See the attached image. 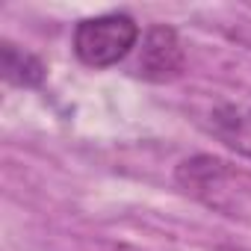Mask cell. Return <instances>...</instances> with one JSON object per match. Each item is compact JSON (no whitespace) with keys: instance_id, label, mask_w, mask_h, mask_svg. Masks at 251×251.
Returning a JSON list of instances; mask_svg holds the SVG:
<instances>
[{"instance_id":"4","label":"cell","mask_w":251,"mask_h":251,"mask_svg":"<svg viewBox=\"0 0 251 251\" xmlns=\"http://www.w3.org/2000/svg\"><path fill=\"white\" fill-rule=\"evenodd\" d=\"M207 130L233 154L251 160V106L222 103L207 115Z\"/></svg>"},{"instance_id":"2","label":"cell","mask_w":251,"mask_h":251,"mask_svg":"<svg viewBox=\"0 0 251 251\" xmlns=\"http://www.w3.org/2000/svg\"><path fill=\"white\" fill-rule=\"evenodd\" d=\"M177 183L183 186V192L195 195L198 201H204L207 207H216V210H225L230 213V201L233 192L230 186L236 183V172L225 163V160H216V157H207V154H198L192 160H183L175 172Z\"/></svg>"},{"instance_id":"3","label":"cell","mask_w":251,"mask_h":251,"mask_svg":"<svg viewBox=\"0 0 251 251\" xmlns=\"http://www.w3.org/2000/svg\"><path fill=\"white\" fill-rule=\"evenodd\" d=\"M183 65H186V53H183L180 36L166 24L151 27L139 48L136 74L151 83H169V80L180 77Z\"/></svg>"},{"instance_id":"5","label":"cell","mask_w":251,"mask_h":251,"mask_svg":"<svg viewBox=\"0 0 251 251\" xmlns=\"http://www.w3.org/2000/svg\"><path fill=\"white\" fill-rule=\"evenodd\" d=\"M0 71H3V80L6 83L21 86V89H36L45 80V65L33 53L21 50L12 42L0 45Z\"/></svg>"},{"instance_id":"1","label":"cell","mask_w":251,"mask_h":251,"mask_svg":"<svg viewBox=\"0 0 251 251\" xmlns=\"http://www.w3.org/2000/svg\"><path fill=\"white\" fill-rule=\"evenodd\" d=\"M139 42V24L124 12L86 18L74 27V53L89 68H109L121 62Z\"/></svg>"}]
</instances>
